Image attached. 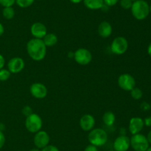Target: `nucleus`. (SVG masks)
<instances>
[{
  "label": "nucleus",
  "mask_w": 151,
  "mask_h": 151,
  "mask_svg": "<svg viewBox=\"0 0 151 151\" xmlns=\"http://www.w3.org/2000/svg\"><path fill=\"white\" fill-rule=\"evenodd\" d=\"M117 83L119 87L125 91H131L136 87V80L129 73H122L118 77Z\"/></svg>",
  "instance_id": "8"
},
{
  "label": "nucleus",
  "mask_w": 151,
  "mask_h": 151,
  "mask_svg": "<svg viewBox=\"0 0 151 151\" xmlns=\"http://www.w3.org/2000/svg\"><path fill=\"white\" fill-rule=\"evenodd\" d=\"M112 31H113L112 25L107 21H103V22H100L98 28H97L99 36L103 38H109L111 35Z\"/></svg>",
  "instance_id": "16"
},
{
  "label": "nucleus",
  "mask_w": 151,
  "mask_h": 151,
  "mask_svg": "<svg viewBox=\"0 0 151 151\" xmlns=\"http://www.w3.org/2000/svg\"><path fill=\"white\" fill-rule=\"evenodd\" d=\"M4 65H5V59L1 54H0V70L4 68Z\"/></svg>",
  "instance_id": "33"
},
{
  "label": "nucleus",
  "mask_w": 151,
  "mask_h": 151,
  "mask_svg": "<svg viewBox=\"0 0 151 151\" xmlns=\"http://www.w3.org/2000/svg\"><path fill=\"white\" fill-rule=\"evenodd\" d=\"M30 33L33 38L42 39L47 33V27L42 22H35L30 27Z\"/></svg>",
  "instance_id": "13"
},
{
  "label": "nucleus",
  "mask_w": 151,
  "mask_h": 151,
  "mask_svg": "<svg viewBox=\"0 0 151 151\" xmlns=\"http://www.w3.org/2000/svg\"><path fill=\"white\" fill-rule=\"evenodd\" d=\"M22 113L25 117L29 116V115H31L32 113H33V110H32V108L29 105H26V106L24 107L22 110Z\"/></svg>",
  "instance_id": "25"
},
{
  "label": "nucleus",
  "mask_w": 151,
  "mask_h": 151,
  "mask_svg": "<svg viewBox=\"0 0 151 151\" xmlns=\"http://www.w3.org/2000/svg\"><path fill=\"white\" fill-rule=\"evenodd\" d=\"M4 25H2V24L0 22V36H1L4 34Z\"/></svg>",
  "instance_id": "36"
},
{
  "label": "nucleus",
  "mask_w": 151,
  "mask_h": 151,
  "mask_svg": "<svg viewBox=\"0 0 151 151\" xmlns=\"http://www.w3.org/2000/svg\"><path fill=\"white\" fill-rule=\"evenodd\" d=\"M41 151H60V150L55 145L49 144L47 147L41 150Z\"/></svg>",
  "instance_id": "27"
},
{
  "label": "nucleus",
  "mask_w": 151,
  "mask_h": 151,
  "mask_svg": "<svg viewBox=\"0 0 151 151\" xmlns=\"http://www.w3.org/2000/svg\"><path fill=\"white\" fill-rule=\"evenodd\" d=\"M103 121L107 127H112L116 121V115L112 111H107L103 115Z\"/></svg>",
  "instance_id": "19"
},
{
  "label": "nucleus",
  "mask_w": 151,
  "mask_h": 151,
  "mask_svg": "<svg viewBox=\"0 0 151 151\" xmlns=\"http://www.w3.org/2000/svg\"><path fill=\"white\" fill-rule=\"evenodd\" d=\"M74 60L80 65H87L92 61V54L86 48H78L74 52Z\"/></svg>",
  "instance_id": "7"
},
{
  "label": "nucleus",
  "mask_w": 151,
  "mask_h": 151,
  "mask_svg": "<svg viewBox=\"0 0 151 151\" xmlns=\"http://www.w3.org/2000/svg\"><path fill=\"white\" fill-rule=\"evenodd\" d=\"M68 57L70 58V59H73L74 58V52L70 51L68 53Z\"/></svg>",
  "instance_id": "40"
},
{
  "label": "nucleus",
  "mask_w": 151,
  "mask_h": 151,
  "mask_svg": "<svg viewBox=\"0 0 151 151\" xmlns=\"http://www.w3.org/2000/svg\"><path fill=\"white\" fill-rule=\"evenodd\" d=\"M109 151H115V150H109Z\"/></svg>",
  "instance_id": "45"
},
{
  "label": "nucleus",
  "mask_w": 151,
  "mask_h": 151,
  "mask_svg": "<svg viewBox=\"0 0 151 151\" xmlns=\"http://www.w3.org/2000/svg\"><path fill=\"white\" fill-rule=\"evenodd\" d=\"M84 151H99L98 147L93 144H88L86 147V148L84 149Z\"/></svg>",
  "instance_id": "31"
},
{
  "label": "nucleus",
  "mask_w": 151,
  "mask_h": 151,
  "mask_svg": "<svg viewBox=\"0 0 151 151\" xmlns=\"http://www.w3.org/2000/svg\"><path fill=\"white\" fill-rule=\"evenodd\" d=\"M146 137H147V141H148L149 144H151V130H150V131H149V133H147V136H146Z\"/></svg>",
  "instance_id": "37"
},
{
  "label": "nucleus",
  "mask_w": 151,
  "mask_h": 151,
  "mask_svg": "<svg viewBox=\"0 0 151 151\" xmlns=\"http://www.w3.org/2000/svg\"><path fill=\"white\" fill-rule=\"evenodd\" d=\"M133 1L131 0H120L119 1V5L124 10H129L131 8Z\"/></svg>",
  "instance_id": "24"
},
{
  "label": "nucleus",
  "mask_w": 151,
  "mask_h": 151,
  "mask_svg": "<svg viewBox=\"0 0 151 151\" xmlns=\"http://www.w3.org/2000/svg\"><path fill=\"white\" fill-rule=\"evenodd\" d=\"M26 48L28 56L35 62L42 61L46 57L47 47L42 39L32 38L27 42Z\"/></svg>",
  "instance_id": "1"
},
{
  "label": "nucleus",
  "mask_w": 151,
  "mask_h": 151,
  "mask_svg": "<svg viewBox=\"0 0 151 151\" xmlns=\"http://www.w3.org/2000/svg\"><path fill=\"white\" fill-rule=\"evenodd\" d=\"M44 44L47 47H51L55 45L58 41L57 35L53 33H47L45 36L42 38Z\"/></svg>",
  "instance_id": "18"
},
{
  "label": "nucleus",
  "mask_w": 151,
  "mask_h": 151,
  "mask_svg": "<svg viewBox=\"0 0 151 151\" xmlns=\"http://www.w3.org/2000/svg\"><path fill=\"white\" fill-rule=\"evenodd\" d=\"M131 96L134 100H139L142 98L143 96V92L141 89L139 87H134V89L131 90Z\"/></svg>",
  "instance_id": "21"
},
{
  "label": "nucleus",
  "mask_w": 151,
  "mask_h": 151,
  "mask_svg": "<svg viewBox=\"0 0 151 151\" xmlns=\"http://www.w3.org/2000/svg\"><path fill=\"white\" fill-rule=\"evenodd\" d=\"M146 151H151V147H149L147 148V150Z\"/></svg>",
  "instance_id": "43"
},
{
  "label": "nucleus",
  "mask_w": 151,
  "mask_h": 151,
  "mask_svg": "<svg viewBox=\"0 0 151 151\" xmlns=\"http://www.w3.org/2000/svg\"><path fill=\"white\" fill-rule=\"evenodd\" d=\"M144 120L140 117H133L130 119L128 130L131 135L140 133L144 128Z\"/></svg>",
  "instance_id": "15"
},
{
  "label": "nucleus",
  "mask_w": 151,
  "mask_h": 151,
  "mask_svg": "<svg viewBox=\"0 0 151 151\" xmlns=\"http://www.w3.org/2000/svg\"><path fill=\"white\" fill-rule=\"evenodd\" d=\"M50 135L45 130H39L35 133L33 138V143L38 149L41 150L50 144Z\"/></svg>",
  "instance_id": "9"
},
{
  "label": "nucleus",
  "mask_w": 151,
  "mask_h": 151,
  "mask_svg": "<svg viewBox=\"0 0 151 151\" xmlns=\"http://www.w3.org/2000/svg\"><path fill=\"white\" fill-rule=\"evenodd\" d=\"M131 147L130 138L128 136H120L115 139L113 143V150L115 151H128Z\"/></svg>",
  "instance_id": "12"
},
{
  "label": "nucleus",
  "mask_w": 151,
  "mask_h": 151,
  "mask_svg": "<svg viewBox=\"0 0 151 151\" xmlns=\"http://www.w3.org/2000/svg\"><path fill=\"white\" fill-rule=\"evenodd\" d=\"M147 53H148L149 56L151 58V43L148 45L147 47Z\"/></svg>",
  "instance_id": "39"
},
{
  "label": "nucleus",
  "mask_w": 151,
  "mask_h": 151,
  "mask_svg": "<svg viewBox=\"0 0 151 151\" xmlns=\"http://www.w3.org/2000/svg\"><path fill=\"white\" fill-rule=\"evenodd\" d=\"M4 129H5V126L2 123H0V131H4Z\"/></svg>",
  "instance_id": "41"
},
{
  "label": "nucleus",
  "mask_w": 151,
  "mask_h": 151,
  "mask_svg": "<svg viewBox=\"0 0 151 151\" xmlns=\"http://www.w3.org/2000/svg\"><path fill=\"white\" fill-rule=\"evenodd\" d=\"M15 10L13 7H3L2 16L7 20H10L15 16Z\"/></svg>",
  "instance_id": "20"
},
{
  "label": "nucleus",
  "mask_w": 151,
  "mask_h": 151,
  "mask_svg": "<svg viewBox=\"0 0 151 151\" xmlns=\"http://www.w3.org/2000/svg\"><path fill=\"white\" fill-rule=\"evenodd\" d=\"M38 1H39V0H38Z\"/></svg>",
  "instance_id": "47"
},
{
  "label": "nucleus",
  "mask_w": 151,
  "mask_h": 151,
  "mask_svg": "<svg viewBox=\"0 0 151 151\" xmlns=\"http://www.w3.org/2000/svg\"><path fill=\"white\" fill-rule=\"evenodd\" d=\"M25 67V62L21 57H13L7 62V70L10 73L16 74L22 72Z\"/></svg>",
  "instance_id": "11"
},
{
  "label": "nucleus",
  "mask_w": 151,
  "mask_h": 151,
  "mask_svg": "<svg viewBox=\"0 0 151 151\" xmlns=\"http://www.w3.org/2000/svg\"><path fill=\"white\" fill-rule=\"evenodd\" d=\"M150 13H151V3L150 4Z\"/></svg>",
  "instance_id": "44"
},
{
  "label": "nucleus",
  "mask_w": 151,
  "mask_h": 151,
  "mask_svg": "<svg viewBox=\"0 0 151 151\" xmlns=\"http://www.w3.org/2000/svg\"><path fill=\"white\" fill-rule=\"evenodd\" d=\"M10 71L5 68H2L0 70V81H5L10 78Z\"/></svg>",
  "instance_id": "23"
},
{
  "label": "nucleus",
  "mask_w": 151,
  "mask_h": 151,
  "mask_svg": "<svg viewBox=\"0 0 151 151\" xmlns=\"http://www.w3.org/2000/svg\"><path fill=\"white\" fill-rule=\"evenodd\" d=\"M27 130L31 133L38 132L41 130L43 126V121L41 117L37 113H32L29 116L26 117L24 122Z\"/></svg>",
  "instance_id": "4"
},
{
  "label": "nucleus",
  "mask_w": 151,
  "mask_h": 151,
  "mask_svg": "<svg viewBox=\"0 0 151 151\" xmlns=\"http://www.w3.org/2000/svg\"><path fill=\"white\" fill-rule=\"evenodd\" d=\"M119 0H103V2L105 4L108 5L109 7H113V6L116 5Z\"/></svg>",
  "instance_id": "28"
},
{
  "label": "nucleus",
  "mask_w": 151,
  "mask_h": 151,
  "mask_svg": "<svg viewBox=\"0 0 151 151\" xmlns=\"http://www.w3.org/2000/svg\"><path fill=\"white\" fill-rule=\"evenodd\" d=\"M119 133L120 136H126L127 134L126 128H125V127H121V128L119 129Z\"/></svg>",
  "instance_id": "34"
},
{
  "label": "nucleus",
  "mask_w": 151,
  "mask_h": 151,
  "mask_svg": "<svg viewBox=\"0 0 151 151\" xmlns=\"http://www.w3.org/2000/svg\"><path fill=\"white\" fill-rule=\"evenodd\" d=\"M143 120H144L145 126H146V127H151V116L146 117Z\"/></svg>",
  "instance_id": "32"
},
{
  "label": "nucleus",
  "mask_w": 151,
  "mask_h": 151,
  "mask_svg": "<svg viewBox=\"0 0 151 151\" xmlns=\"http://www.w3.org/2000/svg\"><path fill=\"white\" fill-rule=\"evenodd\" d=\"M140 108H141L142 110L147 111L150 109L151 107H150V104L147 103V102H144L141 104V105H140Z\"/></svg>",
  "instance_id": "30"
},
{
  "label": "nucleus",
  "mask_w": 151,
  "mask_h": 151,
  "mask_svg": "<svg viewBox=\"0 0 151 151\" xmlns=\"http://www.w3.org/2000/svg\"><path fill=\"white\" fill-rule=\"evenodd\" d=\"M130 143L134 151H146L150 147L147 137L142 133L132 135L130 138Z\"/></svg>",
  "instance_id": "5"
},
{
  "label": "nucleus",
  "mask_w": 151,
  "mask_h": 151,
  "mask_svg": "<svg viewBox=\"0 0 151 151\" xmlns=\"http://www.w3.org/2000/svg\"><path fill=\"white\" fill-rule=\"evenodd\" d=\"M108 133L104 129L94 128L88 132V140L91 144L97 147H102L108 142Z\"/></svg>",
  "instance_id": "3"
},
{
  "label": "nucleus",
  "mask_w": 151,
  "mask_h": 151,
  "mask_svg": "<svg viewBox=\"0 0 151 151\" xmlns=\"http://www.w3.org/2000/svg\"><path fill=\"white\" fill-rule=\"evenodd\" d=\"M128 41L124 36H116L113 39L111 44V50L112 53L117 56L123 55L128 49Z\"/></svg>",
  "instance_id": "6"
},
{
  "label": "nucleus",
  "mask_w": 151,
  "mask_h": 151,
  "mask_svg": "<svg viewBox=\"0 0 151 151\" xmlns=\"http://www.w3.org/2000/svg\"><path fill=\"white\" fill-rule=\"evenodd\" d=\"M84 6L89 10H100L104 2L103 0H83Z\"/></svg>",
  "instance_id": "17"
},
{
  "label": "nucleus",
  "mask_w": 151,
  "mask_h": 151,
  "mask_svg": "<svg viewBox=\"0 0 151 151\" xmlns=\"http://www.w3.org/2000/svg\"><path fill=\"white\" fill-rule=\"evenodd\" d=\"M35 0H16V4L22 8H27L32 5Z\"/></svg>",
  "instance_id": "22"
},
{
  "label": "nucleus",
  "mask_w": 151,
  "mask_h": 151,
  "mask_svg": "<svg viewBox=\"0 0 151 151\" xmlns=\"http://www.w3.org/2000/svg\"><path fill=\"white\" fill-rule=\"evenodd\" d=\"M109 8H110V7H109V6L106 5V4H103V5L102 6V7L100 8V10H101L103 12H108L109 11Z\"/></svg>",
  "instance_id": "35"
},
{
  "label": "nucleus",
  "mask_w": 151,
  "mask_h": 151,
  "mask_svg": "<svg viewBox=\"0 0 151 151\" xmlns=\"http://www.w3.org/2000/svg\"><path fill=\"white\" fill-rule=\"evenodd\" d=\"M29 151H41V150L38 149V148H37V147H35V148H32V149L29 150Z\"/></svg>",
  "instance_id": "42"
},
{
  "label": "nucleus",
  "mask_w": 151,
  "mask_h": 151,
  "mask_svg": "<svg viewBox=\"0 0 151 151\" xmlns=\"http://www.w3.org/2000/svg\"><path fill=\"white\" fill-rule=\"evenodd\" d=\"M131 11L132 16L137 20H144L150 13V4L145 0H137L133 1Z\"/></svg>",
  "instance_id": "2"
},
{
  "label": "nucleus",
  "mask_w": 151,
  "mask_h": 151,
  "mask_svg": "<svg viewBox=\"0 0 151 151\" xmlns=\"http://www.w3.org/2000/svg\"><path fill=\"white\" fill-rule=\"evenodd\" d=\"M69 1L73 4H79V3L82 2L83 0H69Z\"/></svg>",
  "instance_id": "38"
},
{
  "label": "nucleus",
  "mask_w": 151,
  "mask_h": 151,
  "mask_svg": "<svg viewBox=\"0 0 151 151\" xmlns=\"http://www.w3.org/2000/svg\"><path fill=\"white\" fill-rule=\"evenodd\" d=\"M29 93L32 97L37 99H43L47 96V88L44 84L40 82L32 83L29 87Z\"/></svg>",
  "instance_id": "10"
},
{
  "label": "nucleus",
  "mask_w": 151,
  "mask_h": 151,
  "mask_svg": "<svg viewBox=\"0 0 151 151\" xmlns=\"http://www.w3.org/2000/svg\"><path fill=\"white\" fill-rule=\"evenodd\" d=\"M14 4H16V0H0V5L3 7H13Z\"/></svg>",
  "instance_id": "26"
},
{
  "label": "nucleus",
  "mask_w": 151,
  "mask_h": 151,
  "mask_svg": "<svg viewBox=\"0 0 151 151\" xmlns=\"http://www.w3.org/2000/svg\"><path fill=\"white\" fill-rule=\"evenodd\" d=\"M95 123V118L91 114H85L82 115L79 121L80 127L85 132H89L94 129Z\"/></svg>",
  "instance_id": "14"
},
{
  "label": "nucleus",
  "mask_w": 151,
  "mask_h": 151,
  "mask_svg": "<svg viewBox=\"0 0 151 151\" xmlns=\"http://www.w3.org/2000/svg\"><path fill=\"white\" fill-rule=\"evenodd\" d=\"M131 1H137V0H131Z\"/></svg>",
  "instance_id": "46"
},
{
  "label": "nucleus",
  "mask_w": 151,
  "mask_h": 151,
  "mask_svg": "<svg viewBox=\"0 0 151 151\" xmlns=\"http://www.w3.org/2000/svg\"><path fill=\"white\" fill-rule=\"evenodd\" d=\"M6 139L5 136H4V133L2 131H0V150L4 147V144H5Z\"/></svg>",
  "instance_id": "29"
}]
</instances>
